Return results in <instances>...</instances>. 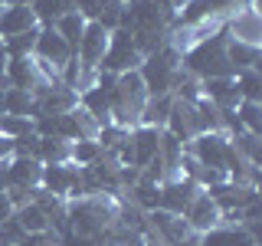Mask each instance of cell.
Returning <instances> with one entry per match:
<instances>
[{
  "label": "cell",
  "mask_w": 262,
  "mask_h": 246,
  "mask_svg": "<svg viewBox=\"0 0 262 246\" xmlns=\"http://www.w3.org/2000/svg\"><path fill=\"white\" fill-rule=\"evenodd\" d=\"M7 63H10V56H7V49H4V39H0V82H4V72H7Z\"/></svg>",
  "instance_id": "obj_32"
},
{
  "label": "cell",
  "mask_w": 262,
  "mask_h": 246,
  "mask_svg": "<svg viewBox=\"0 0 262 246\" xmlns=\"http://www.w3.org/2000/svg\"><path fill=\"white\" fill-rule=\"evenodd\" d=\"M10 158H13V138L0 135V164H4V161H10Z\"/></svg>",
  "instance_id": "obj_31"
},
{
  "label": "cell",
  "mask_w": 262,
  "mask_h": 246,
  "mask_svg": "<svg viewBox=\"0 0 262 246\" xmlns=\"http://www.w3.org/2000/svg\"><path fill=\"white\" fill-rule=\"evenodd\" d=\"M36 36H39V27H30L27 33H16V36H7V39H4V49H7V56H10V59H23V56H33Z\"/></svg>",
  "instance_id": "obj_23"
},
{
  "label": "cell",
  "mask_w": 262,
  "mask_h": 246,
  "mask_svg": "<svg viewBox=\"0 0 262 246\" xmlns=\"http://www.w3.org/2000/svg\"><path fill=\"white\" fill-rule=\"evenodd\" d=\"M121 10H125V4H118V0H108V4L102 7V13H98V27H105V30H118L121 27Z\"/></svg>",
  "instance_id": "obj_28"
},
{
  "label": "cell",
  "mask_w": 262,
  "mask_h": 246,
  "mask_svg": "<svg viewBox=\"0 0 262 246\" xmlns=\"http://www.w3.org/2000/svg\"><path fill=\"white\" fill-rule=\"evenodd\" d=\"M39 177H43V164L36 158H10L4 161V187H23V191H36Z\"/></svg>",
  "instance_id": "obj_10"
},
{
  "label": "cell",
  "mask_w": 262,
  "mask_h": 246,
  "mask_svg": "<svg viewBox=\"0 0 262 246\" xmlns=\"http://www.w3.org/2000/svg\"><path fill=\"white\" fill-rule=\"evenodd\" d=\"M0 246H13V243H0Z\"/></svg>",
  "instance_id": "obj_37"
},
{
  "label": "cell",
  "mask_w": 262,
  "mask_h": 246,
  "mask_svg": "<svg viewBox=\"0 0 262 246\" xmlns=\"http://www.w3.org/2000/svg\"><path fill=\"white\" fill-rule=\"evenodd\" d=\"M184 220L193 233H207V230H213L216 223H223V213H220V207L213 203V197L207 191H200L190 200V207L184 210Z\"/></svg>",
  "instance_id": "obj_11"
},
{
  "label": "cell",
  "mask_w": 262,
  "mask_h": 246,
  "mask_svg": "<svg viewBox=\"0 0 262 246\" xmlns=\"http://www.w3.org/2000/svg\"><path fill=\"white\" fill-rule=\"evenodd\" d=\"M226 36H229L226 23H220L210 36H200L187 49H180V72L193 82H203L213 76H236L226 59Z\"/></svg>",
  "instance_id": "obj_1"
},
{
  "label": "cell",
  "mask_w": 262,
  "mask_h": 246,
  "mask_svg": "<svg viewBox=\"0 0 262 246\" xmlns=\"http://www.w3.org/2000/svg\"><path fill=\"white\" fill-rule=\"evenodd\" d=\"M147 105V89L138 69L115 76V89H112V121L121 128H135L141 125V112Z\"/></svg>",
  "instance_id": "obj_3"
},
{
  "label": "cell",
  "mask_w": 262,
  "mask_h": 246,
  "mask_svg": "<svg viewBox=\"0 0 262 246\" xmlns=\"http://www.w3.org/2000/svg\"><path fill=\"white\" fill-rule=\"evenodd\" d=\"M196 86H200V95L207 98L210 105H216L220 112H233L236 105H239V92H236L233 76H213V79L196 82Z\"/></svg>",
  "instance_id": "obj_13"
},
{
  "label": "cell",
  "mask_w": 262,
  "mask_h": 246,
  "mask_svg": "<svg viewBox=\"0 0 262 246\" xmlns=\"http://www.w3.org/2000/svg\"><path fill=\"white\" fill-rule=\"evenodd\" d=\"M207 194L213 197V203L220 207L223 220H233L252 197H259V187L256 184H239V180H223V184H213L207 187Z\"/></svg>",
  "instance_id": "obj_7"
},
{
  "label": "cell",
  "mask_w": 262,
  "mask_h": 246,
  "mask_svg": "<svg viewBox=\"0 0 262 246\" xmlns=\"http://www.w3.org/2000/svg\"><path fill=\"white\" fill-rule=\"evenodd\" d=\"M72 4H76V13L82 20L92 23V20H98V13H102V7L108 4V0H72Z\"/></svg>",
  "instance_id": "obj_29"
},
{
  "label": "cell",
  "mask_w": 262,
  "mask_h": 246,
  "mask_svg": "<svg viewBox=\"0 0 262 246\" xmlns=\"http://www.w3.org/2000/svg\"><path fill=\"white\" fill-rule=\"evenodd\" d=\"M112 89H115V76H108V72H95V79L85 89H79V109L98 128L112 121Z\"/></svg>",
  "instance_id": "obj_5"
},
{
  "label": "cell",
  "mask_w": 262,
  "mask_h": 246,
  "mask_svg": "<svg viewBox=\"0 0 262 246\" xmlns=\"http://www.w3.org/2000/svg\"><path fill=\"white\" fill-rule=\"evenodd\" d=\"M10 217H13V203H10V197H7V191H0V223L10 220Z\"/></svg>",
  "instance_id": "obj_30"
},
{
  "label": "cell",
  "mask_w": 262,
  "mask_h": 246,
  "mask_svg": "<svg viewBox=\"0 0 262 246\" xmlns=\"http://www.w3.org/2000/svg\"><path fill=\"white\" fill-rule=\"evenodd\" d=\"M13 220L23 227V233H49L53 223H49V213L39 207L36 200H27L23 207L13 210Z\"/></svg>",
  "instance_id": "obj_17"
},
{
  "label": "cell",
  "mask_w": 262,
  "mask_h": 246,
  "mask_svg": "<svg viewBox=\"0 0 262 246\" xmlns=\"http://www.w3.org/2000/svg\"><path fill=\"white\" fill-rule=\"evenodd\" d=\"M30 27H39L30 7H4V10H0V39L27 33Z\"/></svg>",
  "instance_id": "obj_16"
},
{
  "label": "cell",
  "mask_w": 262,
  "mask_h": 246,
  "mask_svg": "<svg viewBox=\"0 0 262 246\" xmlns=\"http://www.w3.org/2000/svg\"><path fill=\"white\" fill-rule=\"evenodd\" d=\"M4 82H7L10 89H27V92H36V89L49 86L46 72L36 66V59H33V56H23V59H10V63H7Z\"/></svg>",
  "instance_id": "obj_9"
},
{
  "label": "cell",
  "mask_w": 262,
  "mask_h": 246,
  "mask_svg": "<svg viewBox=\"0 0 262 246\" xmlns=\"http://www.w3.org/2000/svg\"><path fill=\"white\" fill-rule=\"evenodd\" d=\"M246 236H252L246 227L233 223V220H223V223H216L213 230H207V233H196V240H200V246H236L243 243ZM256 240V236H252Z\"/></svg>",
  "instance_id": "obj_14"
},
{
  "label": "cell",
  "mask_w": 262,
  "mask_h": 246,
  "mask_svg": "<svg viewBox=\"0 0 262 246\" xmlns=\"http://www.w3.org/2000/svg\"><path fill=\"white\" fill-rule=\"evenodd\" d=\"M102 145L95 141V138H82V141H69V161L79 164V168H89V164H95L102 158Z\"/></svg>",
  "instance_id": "obj_22"
},
{
  "label": "cell",
  "mask_w": 262,
  "mask_h": 246,
  "mask_svg": "<svg viewBox=\"0 0 262 246\" xmlns=\"http://www.w3.org/2000/svg\"><path fill=\"white\" fill-rule=\"evenodd\" d=\"M226 59L233 66V72L252 69V66H259V59H262V46L243 43V39H236V36H226Z\"/></svg>",
  "instance_id": "obj_15"
},
{
  "label": "cell",
  "mask_w": 262,
  "mask_h": 246,
  "mask_svg": "<svg viewBox=\"0 0 262 246\" xmlns=\"http://www.w3.org/2000/svg\"><path fill=\"white\" fill-rule=\"evenodd\" d=\"M33 118H23V115H0V135L7 138H23V135H33Z\"/></svg>",
  "instance_id": "obj_27"
},
{
  "label": "cell",
  "mask_w": 262,
  "mask_h": 246,
  "mask_svg": "<svg viewBox=\"0 0 262 246\" xmlns=\"http://www.w3.org/2000/svg\"><path fill=\"white\" fill-rule=\"evenodd\" d=\"M118 4H128V0H118Z\"/></svg>",
  "instance_id": "obj_39"
},
{
  "label": "cell",
  "mask_w": 262,
  "mask_h": 246,
  "mask_svg": "<svg viewBox=\"0 0 262 246\" xmlns=\"http://www.w3.org/2000/svg\"><path fill=\"white\" fill-rule=\"evenodd\" d=\"M147 217V230H151L154 236L164 243V246H170V243H177V240H184V236H190L193 230L187 227V220L184 217H177V213H167V210H151V213H144Z\"/></svg>",
  "instance_id": "obj_12"
},
{
  "label": "cell",
  "mask_w": 262,
  "mask_h": 246,
  "mask_svg": "<svg viewBox=\"0 0 262 246\" xmlns=\"http://www.w3.org/2000/svg\"><path fill=\"white\" fill-rule=\"evenodd\" d=\"M0 10H4V0H0Z\"/></svg>",
  "instance_id": "obj_38"
},
{
  "label": "cell",
  "mask_w": 262,
  "mask_h": 246,
  "mask_svg": "<svg viewBox=\"0 0 262 246\" xmlns=\"http://www.w3.org/2000/svg\"><path fill=\"white\" fill-rule=\"evenodd\" d=\"M4 105H7V82H0V115H4Z\"/></svg>",
  "instance_id": "obj_34"
},
{
  "label": "cell",
  "mask_w": 262,
  "mask_h": 246,
  "mask_svg": "<svg viewBox=\"0 0 262 246\" xmlns=\"http://www.w3.org/2000/svg\"><path fill=\"white\" fill-rule=\"evenodd\" d=\"M4 7H30V0H4Z\"/></svg>",
  "instance_id": "obj_35"
},
{
  "label": "cell",
  "mask_w": 262,
  "mask_h": 246,
  "mask_svg": "<svg viewBox=\"0 0 262 246\" xmlns=\"http://www.w3.org/2000/svg\"><path fill=\"white\" fill-rule=\"evenodd\" d=\"M236 121L249 135H262V102H239L236 105Z\"/></svg>",
  "instance_id": "obj_25"
},
{
  "label": "cell",
  "mask_w": 262,
  "mask_h": 246,
  "mask_svg": "<svg viewBox=\"0 0 262 246\" xmlns=\"http://www.w3.org/2000/svg\"><path fill=\"white\" fill-rule=\"evenodd\" d=\"M36 161L39 164H66V161H69V141H62V138H43V135H39Z\"/></svg>",
  "instance_id": "obj_21"
},
{
  "label": "cell",
  "mask_w": 262,
  "mask_h": 246,
  "mask_svg": "<svg viewBox=\"0 0 262 246\" xmlns=\"http://www.w3.org/2000/svg\"><path fill=\"white\" fill-rule=\"evenodd\" d=\"M105 46H108V30L98 27V23H85V30H82V39L76 46V69H79V82L82 79H95L98 72V63H102L105 56ZM76 82V86H79Z\"/></svg>",
  "instance_id": "obj_6"
},
{
  "label": "cell",
  "mask_w": 262,
  "mask_h": 246,
  "mask_svg": "<svg viewBox=\"0 0 262 246\" xmlns=\"http://www.w3.org/2000/svg\"><path fill=\"white\" fill-rule=\"evenodd\" d=\"M236 246H259V240H252V236H246L243 243H236Z\"/></svg>",
  "instance_id": "obj_36"
},
{
  "label": "cell",
  "mask_w": 262,
  "mask_h": 246,
  "mask_svg": "<svg viewBox=\"0 0 262 246\" xmlns=\"http://www.w3.org/2000/svg\"><path fill=\"white\" fill-rule=\"evenodd\" d=\"M233 82H236V92H239V102H262V76H259V66L236 72Z\"/></svg>",
  "instance_id": "obj_19"
},
{
  "label": "cell",
  "mask_w": 262,
  "mask_h": 246,
  "mask_svg": "<svg viewBox=\"0 0 262 246\" xmlns=\"http://www.w3.org/2000/svg\"><path fill=\"white\" fill-rule=\"evenodd\" d=\"M30 10H33L39 27H53L59 16L76 10V4H72V0H30Z\"/></svg>",
  "instance_id": "obj_18"
},
{
  "label": "cell",
  "mask_w": 262,
  "mask_h": 246,
  "mask_svg": "<svg viewBox=\"0 0 262 246\" xmlns=\"http://www.w3.org/2000/svg\"><path fill=\"white\" fill-rule=\"evenodd\" d=\"M53 30L59 33V36L66 39V43L72 46V53H76V46H79V39H82V30H85V20L72 10V13H66V16H59V20L53 23Z\"/></svg>",
  "instance_id": "obj_24"
},
{
  "label": "cell",
  "mask_w": 262,
  "mask_h": 246,
  "mask_svg": "<svg viewBox=\"0 0 262 246\" xmlns=\"http://www.w3.org/2000/svg\"><path fill=\"white\" fill-rule=\"evenodd\" d=\"M4 115H23V118H33V92H27V89H10V86H7Z\"/></svg>",
  "instance_id": "obj_26"
},
{
  "label": "cell",
  "mask_w": 262,
  "mask_h": 246,
  "mask_svg": "<svg viewBox=\"0 0 262 246\" xmlns=\"http://www.w3.org/2000/svg\"><path fill=\"white\" fill-rule=\"evenodd\" d=\"M141 49H138L135 36L128 30H112L108 33V46H105V56L98 63V72H108V76H121V72H131L141 66Z\"/></svg>",
  "instance_id": "obj_4"
},
{
  "label": "cell",
  "mask_w": 262,
  "mask_h": 246,
  "mask_svg": "<svg viewBox=\"0 0 262 246\" xmlns=\"http://www.w3.org/2000/svg\"><path fill=\"white\" fill-rule=\"evenodd\" d=\"M170 246H200V240H196V233H190V236H184V240H177Z\"/></svg>",
  "instance_id": "obj_33"
},
{
  "label": "cell",
  "mask_w": 262,
  "mask_h": 246,
  "mask_svg": "<svg viewBox=\"0 0 262 246\" xmlns=\"http://www.w3.org/2000/svg\"><path fill=\"white\" fill-rule=\"evenodd\" d=\"M138 76H141L144 89H147V98L170 95L180 82L187 79L184 72H180V49L170 43V36L141 59V66H138Z\"/></svg>",
  "instance_id": "obj_2"
},
{
  "label": "cell",
  "mask_w": 262,
  "mask_h": 246,
  "mask_svg": "<svg viewBox=\"0 0 262 246\" xmlns=\"http://www.w3.org/2000/svg\"><path fill=\"white\" fill-rule=\"evenodd\" d=\"M200 194V187L193 184L190 177H167L161 180L158 187V207L154 210H167V213H177V217H184V210L190 207V200Z\"/></svg>",
  "instance_id": "obj_8"
},
{
  "label": "cell",
  "mask_w": 262,
  "mask_h": 246,
  "mask_svg": "<svg viewBox=\"0 0 262 246\" xmlns=\"http://www.w3.org/2000/svg\"><path fill=\"white\" fill-rule=\"evenodd\" d=\"M170 105H174V92L147 98V105H144V112H141V125L164 128V121H167V115H170Z\"/></svg>",
  "instance_id": "obj_20"
}]
</instances>
